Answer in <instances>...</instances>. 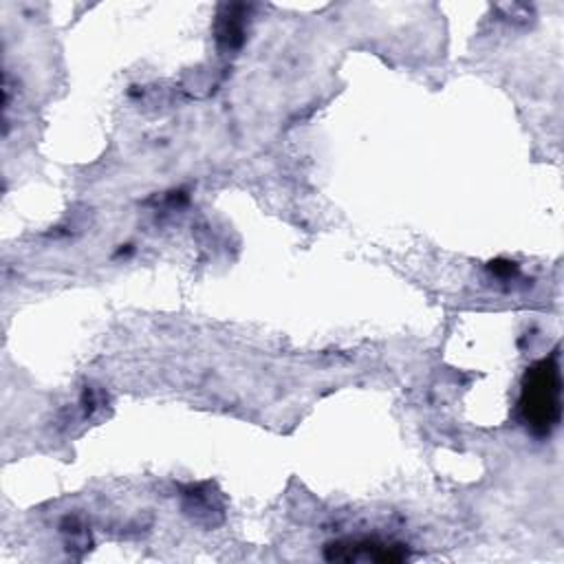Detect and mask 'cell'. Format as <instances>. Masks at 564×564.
<instances>
[{
	"mask_svg": "<svg viewBox=\"0 0 564 564\" xmlns=\"http://www.w3.org/2000/svg\"><path fill=\"white\" fill-rule=\"evenodd\" d=\"M560 394H562V379L557 355L535 361L524 379L520 390V416L535 434H551V430L560 421Z\"/></svg>",
	"mask_w": 564,
	"mask_h": 564,
	"instance_id": "1",
	"label": "cell"
}]
</instances>
